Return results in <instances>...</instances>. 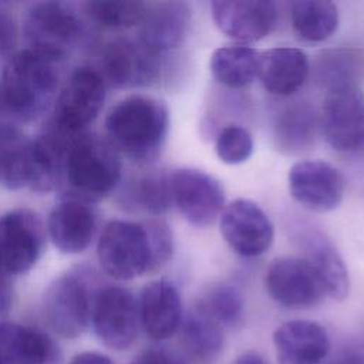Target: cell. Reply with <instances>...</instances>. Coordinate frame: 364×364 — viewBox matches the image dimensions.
I'll use <instances>...</instances> for the list:
<instances>
[{"label":"cell","instance_id":"obj_17","mask_svg":"<svg viewBox=\"0 0 364 364\" xmlns=\"http://www.w3.org/2000/svg\"><path fill=\"white\" fill-rule=\"evenodd\" d=\"M192 10L183 1H162L148 6L136 40L149 51L162 57L179 48L189 33Z\"/></svg>","mask_w":364,"mask_h":364},{"label":"cell","instance_id":"obj_40","mask_svg":"<svg viewBox=\"0 0 364 364\" xmlns=\"http://www.w3.org/2000/svg\"><path fill=\"white\" fill-rule=\"evenodd\" d=\"M330 364H364V361L361 358H357V357H343V358H338Z\"/></svg>","mask_w":364,"mask_h":364},{"label":"cell","instance_id":"obj_14","mask_svg":"<svg viewBox=\"0 0 364 364\" xmlns=\"http://www.w3.org/2000/svg\"><path fill=\"white\" fill-rule=\"evenodd\" d=\"M44 246V229L30 210L17 209L0 218V267L6 274L28 272Z\"/></svg>","mask_w":364,"mask_h":364},{"label":"cell","instance_id":"obj_9","mask_svg":"<svg viewBox=\"0 0 364 364\" xmlns=\"http://www.w3.org/2000/svg\"><path fill=\"white\" fill-rule=\"evenodd\" d=\"M172 202L181 215L196 228L215 223L225 208L220 182L196 168H178L169 173Z\"/></svg>","mask_w":364,"mask_h":364},{"label":"cell","instance_id":"obj_6","mask_svg":"<svg viewBox=\"0 0 364 364\" xmlns=\"http://www.w3.org/2000/svg\"><path fill=\"white\" fill-rule=\"evenodd\" d=\"M28 48L61 61L82 36V23L71 6L61 1L34 4L24 24Z\"/></svg>","mask_w":364,"mask_h":364},{"label":"cell","instance_id":"obj_12","mask_svg":"<svg viewBox=\"0 0 364 364\" xmlns=\"http://www.w3.org/2000/svg\"><path fill=\"white\" fill-rule=\"evenodd\" d=\"M91 299L85 282L75 274L55 279L44 294L43 311L50 328L64 338H75L91 320Z\"/></svg>","mask_w":364,"mask_h":364},{"label":"cell","instance_id":"obj_7","mask_svg":"<svg viewBox=\"0 0 364 364\" xmlns=\"http://www.w3.org/2000/svg\"><path fill=\"white\" fill-rule=\"evenodd\" d=\"M105 101V81L92 68H78L58 94L50 125L68 135H81L100 114Z\"/></svg>","mask_w":364,"mask_h":364},{"label":"cell","instance_id":"obj_5","mask_svg":"<svg viewBox=\"0 0 364 364\" xmlns=\"http://www.w3.org/2000/svg\"><path fill=\"white\" fill-rule=\"evenodd\" d=\"M318 129L338 152L355 154L364 149V92L357 84L327 88L318 111Z\"/></svg>","mask_w":364,"mask_h":364},{"label":"cell","instance_id":"obj_10","mask_svg":"<svg viewBox=\"0 0 364 364\" xmlns=\"http://www.w3.org/2000/svg\"><path fill=\"white\" fill-rule=\"evenodd\" d=\"M219 228L228 246L243 257L264 255L274 239V226L269 215L256 202L245 198L225 205Z\"/></svg>","mask_w":364,"mask_h":364},{"label":"cell","instance_id":"obj_36","mask_svg":"<svg viewBox=\"0 0 364 364\" xmlns=\"http://www.w3.org/2000/svg\"><path fill=\"white\" fill-rule=\"evenodd\" d=\"M131 364H183V363L173 353L165 348L152 347L135 355Z\"/></svg>","mask_w":364,"mask_h":364},{"label":"cell","instance_id":"obj_39","mask_svg":"<svg viewBox=\"0 0 364 364\" xmlns=\"http://www.w3.org/2000/svg\"><path fill=\"white\" fill-rule=\"evenodd\" d=\"M6 273L1 270L0 267V311L6 310L10 304V297H11V291L9 287V283L6 280Z\"/></svg>","mask_w":364,"mask_h":364},{"label":"cell","instance_id":"obj_27","mask_svg":"<svg viewBox=\"0 0 364 364\" xmlns=\"http://www.w3.org/2000/svg\"><path fill=\"white\" fill-rule=\"evenodd\" d=\"M31 169V139L17 127L0 122V185L20 189L28 185Z\"/></svg>","mask_w":364,"mask_h":364},{"label":"cell","instance_id":"obj_25","mask_svg":"<svg viewBox=\"0 0 364 364\" xmlns=\"http://www.w3.org/2000/svg\"><path fill=\"white\" fill-rule=\"evenodd\" d=\"M54 351L41 331L16 323H0V364H46Z\"/></svg>","mask_w":364,"mask_h":364},{"label":"cell","instance_id":"obj_23","mask_svg":"<svg viewBox=\"0 0 364 364\" xmlns=\"http://www.w3.org/2000/svg\"><path fill=\"white\" fill-rule=\"evenodd\" d=\"M309 73V57L301 48L274 47L259 55L257 78L276 97H291L303 87Z\"/></svg>","mask_w":364,"mask_h":364},{"label":"cell","instance_id":"obj_37","mask_svg":"<svg viewBox=\"0 0 364 364\" xmlns=\"http://www.w3.org/2000/svg\"><path fill=\"white\" fill-rule=\"evenodd\" d=\"M70 364H114L109 357L97 351H84L73 357Z\"/></svg>","mask_w":364,"mask_h":364},{"label":"cell","instance_id":"obj_32","mask_svg":"<svg viewBox=\"0 0 364 364\" xmlns=\"http://www.w3.org/2000/svg\"><path fill=\"white\" fill-rule=\"evenodd\" d=\"M148 4L135 0H109L88 1L87 14L105 27L128 28L139 26Z\"/></svg>","mask_w":364,"mask_h":364},{"label":"cell","instance_id":"obj_19","mask_svg":"<svg viewBox=\"0 0 364 364\" xmlns=\"http://www.w3.org/2000/svg\"><path fill=\"white\" fill-rule=\"evenodd\" d=\"M272 340L279 364H321L330 353L327 330L313 320L284 321Z\"/></svg>","mask_w":364,"mask_h":364},{"label":"cell","instance_id":"obj_4","mask_svg":"<svg viewBox=\"0 0 364 364\" xmlns=\"http://www.w3.org/2000/svg\"><path fill=\"white\" fill-rule=\"evenodd\" d=\"M97 255L104 272L118 280H132L154 272L151 240L144 222L107 223L98 240Z\"/></svg>","mask_w":364,"mask_h":364},{"label":"cell","instance_id":"obj_34","mask_svg":"<svg viewBox=\"0 0 364 364\" xmlns=\"http://www.w3.org/2000/svg\"><path fill=\"white\" fill-rule=\"evenodd\" d=\"M149 235L152 257H154V272L159 270L164 264L169 262L173 255V233L168 223L159 219H152L144 222Z\"/></svg>","mask_w":364,"mask_h":364},{"label":"cell","instance_id":"obj_21","mask_svg":"<svg viewBox=\"0 0 364 364\" xmlns=\"http://www.w3.org/2000/svg\"><path fill=\"white\" fill-rule=\"evenodd\" d=\"M98 215L88 202L67 198L57 203L48 218V235L61 252L80 253L91 243Z\"/></svg>","mask_w":364,"mask_h":364},{"label":"cell","instance_id":"obj_2","mask_svg":"<svg viewBox=\"0 0 364 364\" xmlns=\"http://www.w3.org/2000/svg\"><path fill=\"white\" fill-rule=\"evenodd\" d=\"M58 60L30 48L10 57L3 71L0 100L21 121L40 117L58 88Z\"/></svg>","mask_w":364,"mask_h":364},{"label":"cell","instance_id":"obj_33","mask_svg":"<svg viewBox=\"0 0 364 364\" xmlns=\"http://www.w3.org/2000/svg\"><path fill=\"white\" fill-rule=\"evenodd\" d=\"M255 142L247 128L229 124L223 127L215 139V151L218 158L228 165H239L246 162L253 154Z\"/></svg>","mask_w":364,"mask_h":364},{"label":"cell","instance_id":"obj_3","mask_svg":"<svg viewBox=\"0 0 364 364\" xmlns=\"http://www.w3.org/2000/svg\"><path fill=\"white\" fill-rule=\"evenodd\" d=\"M64 179L73 192L70 198L102 199L121 179L119 154L108 141L81 134L68 151Z\"/></svg>","mask_w":364,"mask_h":364},{"label":"cell","instance_id":"obj_30","mask_svg":"<svg viewBox=\"0 0 364 364\" xmlns=\"http://www.w3.org/2000/svg\"><path fill=\"white\" fill-rule=\"evenodd\" d=\"M223 328L239 327L245 316V299L242 291L230 283L209 286L195 304Z\"/></svg>","mask_w":364,"mask_h":364},{"label":"cell","instance_id":"obj_24","mask_svg":"<svg viewBox=\"0 0 364 364\" xmlns=\"http://www.w3.org/2000/svg\"><path fill=\"white\" fill-rule=\"evenodd\" d=\"M318 129V114L307 101L294 100L283 105L274 115L273 139L284 154H297L314 144Z\"/></svg>","mask_w":364,"mask_h":364},{"label":"cell","instance_id":"obj_22","mask_svg":"<svg viewBox=\"0 0 364 364\" xmlns=\"http://www.w3.org/2000/svg\"><path fill=\"white\" fill-rule=\"evenodd\" d=\"M80 135H68L50 125L31 139V169L28 186L40 193L57 188L65 175L68 151Z\"/></svg>","mask_w":364,"mask_h":364},{"label":"cell","instance_id":"obj_8","mask_svg":"<svg viewBox=\"0 0 364 364\" xmlns=\"http://www.w3.org/2000/svg\"><path fill=\"white\" fill-rule=\"evenodd\" d=\"M91 321L101 343L112 350H127L141 327L138 300L125 287H102L92 300Z\"/></svg>","mask_w":364,"mask_h":364},{"label":"cell","instance_id":"obj_11","mask_svg":"<svg viewBox=\"0 0 364 364\" xmlns=\"http://www.w3.org/2000/svg\"><path fill=\"white\" fill-rule=\"evenodd\" d=\"M264 286L269 296L286 309H311L327 297L320 277L303 257L274 259L266 270Z\"/></svg>","mask_w":364,"mask_h":364},{"label":"cell","instance_id":"obj_16","mask_svg":"<svg viewBox=\"0 0 364 364\" xmlns=\"http://www.w3.org/2000/svg\"><path fill=\"white\" fill-rule=\"evenodd\" d=\"M102 73L105 84L115 87L145 85L159 75L161 55L145 48L138 40H114L102 51Z\"/></svg>","mask_w":364,"mask_h":364},{"label":"cell","instance_id":"obj_20","mask_svg":"<svg viewBox=\"0 0 364 364\" xmlns=\"http://www.w3.org/2000/svg\"><path fill=\"white\" fill-rule=\"evenodd\" d=\"M296 240L301 249V257L320 277L327 297L344 300L350 291L348 270L337 247L318 229L304 228L297 230Z\"/></svg>","mask_w":364,"mask_h":364},{"label":"cell","instance_id":"obj_38","mask_svg":"<svg viewBox=\"0 0 364 364\" xmlns=\"http://www.w3.org/2000/svg\"><path fill=\"white\" fill-rule=\"evenodd\" d=\"M232 364H270L267 358L257 351L242 353Z\"/></svg>","mask_w":364,"mask_h":364},{"label":"cell","instance_id":"obj_31","mask_svg":"<svg viewBox=\"0 0 364 364\" xmlns=\"http://www.w3.org/2000/svg\"><path fill=\"white\" fill-rule=\"evenodd\" d=\"M125 198L127 205L149 215L166 212L173 203L169 173L155 169L138 176L132 181Z\"/></svg>","mask_w":364,"mask_h":364},{"label":"cell","instance_id":"obj_29","mask_svg":"<svg viewBox=\"0 0 364 364\" xmlns=\"http://www.w3.org/2000/svg\"><path fill=\"white\" fill-rule=\"evenodd\" d=\"M223 327L193 306L183 314L179 328L181 341L189 355L196 360H213L223 350Z\"/></svg>","mask_w":364,"mask_h":364},{"label":"cell","instance_id":"obj_1","mask_svg":"<svg viewBox=\"0 0 364 364\" xmlns=\"http://www.w3.org/2000/svg\"><path fill=\"white\" fill-rule=\"evenodd\" d=\"M109 144L138 164L155 161L169 129V112L164 101L149 95H129L115 104L107 115Z\"/></svg>","mask_w":364,"mask_h":364},{"label":"cell","instance_id":"obj_26","mask_svg":"<svg viewBox=\"0 0 364 364\" xmlns=\"http://www.w3.org/2000/svg\"><path fill=\"white\" fill-rule=\"evenodd\" d=\"M259 55V51L246 44L219 47L209 61L212 77L228 88H245L257 78Z\"/></svg>","mask_w":364,"mask_h":364},{"label":"cell","instance_id":"obj_18","mask_svg":"<svg viewBox=\"0 0 364 364\" xmlns=\"http://www.w3.org/2000/svg\"><path fill=\"white\" fill-rule=\"evenodd\" d=\"M138 313L141 327L151 340L164 341L173 337L183 318L179 290L166 279L148 283L139 294Z\"/></svg>","mask_w":364,"mask_h":364},{"label":"cell","instance_id":"obj_28","mask_svg":"<svg viewBox=\"0 0 364 364\" xmlns=\"http://www.w3.org/2000/svg\"><path fill=\"white\" fill-rule=\"evenodd\" d=\"M290 20L294 33L307 43H323L338 27V9L328 0H300L291 4Z\"/></svg>","mask_w":364,"mask_h":364},{"label":"cell","instance_id":"obj_35","mask_svg":"<svg viewBox=\"0 0 364 364\" xmlns=\"http://www.w3.org/2000/svg\"><path fill=\"white\" fill-rule=\"evenodd\" d=\"M17 43V30L13 18L0 9V58L9 57Z\"/></svg>","mask_w":364,"mask_h":364},{"label":"cell","instance_id":"obj_15","mask_svg":"<svg viewBox=\"0 0 364 364\" xmlns=\"http://www.w3.org/2000/svg\"><path fill=\"white\" fill-rule=\"evenodd\" d=\"M210 9L216 27L237 44L264 38L277 21L276 4L267 0H216Z\"/></svg>","mask_w":364,"mask_h":364},{"label":"cell","instance_id":"obj_13","mask_svg":"<svg viewBox=\"0 0 364 364\" xmlns=\"http://www.w3.org/2000/svg\"><path fill=\"white\" fill-rule=\"evenodd\" d=\"M291 198L313 212H330L338 208L346 192L343 173L323 159L296 162L287 175Z\"/></svg>","mask_w":364,"mask_h":364}]
</instances>
